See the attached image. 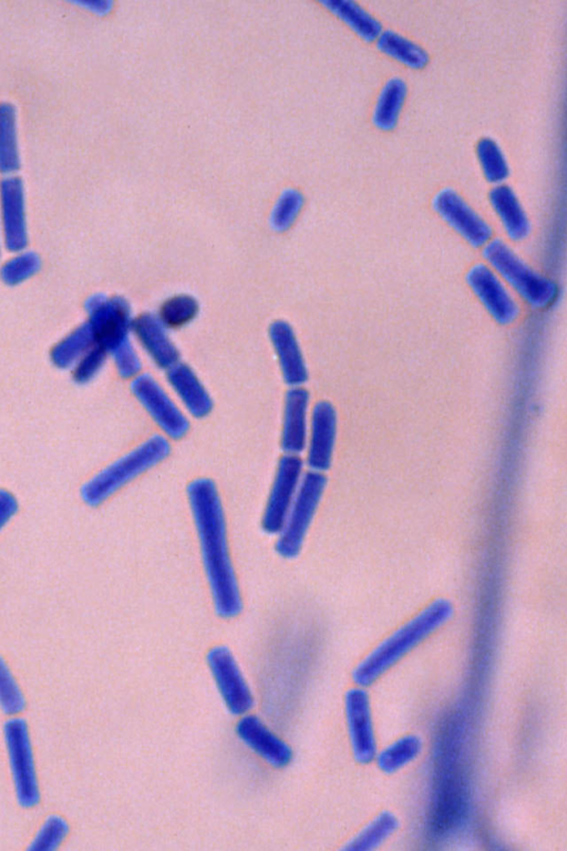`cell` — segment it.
<instances>
[{
  "label": "cell",
  "mask_w": 567,
  "mask_h": 851,
  "mask_svg": "<svg viewBox=\"0 0 567 851\" xmlns=\"http://www.w3.org/2000/svg\"><path fill=\"white\" fill-rule=\"evenodd\" d=\"M186 492L215 613L223 619L235 618L243 611V598L217 486L212 479L196 478Z\"/></svg>",
  "instance_id": "1"
},
{
  "label": "cell",
  "mask_w": 567,
  "mask_h": 851,
  "mask_svg": "<svg viewBox=\"0 0 567 851\" xmlns=\"http://www.w3.org/2000/svg\"><path fill=\"white\" fill-rule=\"evenodd\" d=\"M454 607L447 598H435L416 615L398 627L368 653L352 670L355 686L369 687L412 649L445 625Z\"/></svg>",
  "instance_id": "2"
},
{
  "label": "cell",
  "mask_w": 567,
  "mask_h": 851,
  "mask_svg": "<svg viewBox=\"0 0 567 851\" xmlns=\"http://www.w3.org/2000/svg\"><path fill=\"white\" fill-rule=\"evenodd\" d=\"M169 453L171 444L167 438L153 434L95 474L82 488L83 500L89 505H100L123 486L166 460Z\"/></svg>",
  "instance_id": "3"
},
{
  "label": "cell",
  "mask_w": 567,
  "mask_h": 851,
  "mask_svg": "<svg viewBox=\"0 0 567 851\" xmlns=\"http://www.w3.org/2000/svg\"><path fill=\"white\" fill-rule=\"evenodd\" d=\"M483 247L484 259L526 304L535 309H546L555 301L557 284L533 269L507 243L494 238Z\"/></svg>",
  "instance_id": "4"
},
{
  "label": "cell",
  "mask_w": 567,
  "mask_h": 851,
  "mask_svg": "<svg viewBox=\"0 0 567 851\" xmlns=\"http://www.w3.org/2000/svg\"><path fill=\"white\" fill-rule=\"evenodd\" d=\"M326 485L327 476L322 472L310 470L302 475L275 544L281 557L292 560L299 555Z\"/></svg>",
  "instance_id": "5"
},
{
  "label": "cell",
  "mask_w": 567,
  "mask_h": 851,
  "mask_svg": "<svg viewBox=\"0 0 567 851\" xmlns=\"http://www.w3.org/2000/svg\"><path fill=\"white\" fill-rule=\"evenodd\" d=\"M206 663L226 709L234 716L248 714L255 698L233 652L216 645L207 652Z\"/></svg>",
  "instance_id": "6"
},
{
  "label": "cell",
  "mask_w": 567,
  "mask_h": 851,
  "mask_svg": "<svg viewBox=\"0 0 567 851\" xmlns=\"http://www.w3.org/2000/svg\"><path fill=\"white\" fill-rule=\"evenodd\" d=\"M4 739L19 803L32 808L39 803L40 793L27 724L13 718L4 725Z\"/></svg>",
  "instance_id": "7"
},
{
  "label": "cell",
  "mask_w": 567,
  "mask_h": 851,
  "mask_svg": "<svg viewBox=\"0 0 567 851\" xmlns=\"http://www.w3.org/2000/svg\"><path fill=\"white\" fill-rule=\"evenodd\" d=\"M431 205L441 219L473 248L483 247L492 239V226L453 187L437 191Z\"/></svg>",
  "instance_id": "8"
},
{
  "label": "cell",
  "mask_w": 567,
  "mask_h": 851,
  "mask_svg": "<svg viewBox=\"0 0 567 851\" xmlns=\"http://www.w3.org/2000/svg\"><path fill=\"white\" fill-rule=\"evenodd\" d=\"M303 462L299 455L280 458L261 517L267 534H278L302 478Z\"/></svg>",
  "instance_id": "9"
},
{
  "label": "cell",
  "mask_w": 567,
  "mask_h": 851,
  "mask_svg": "<svg viewBox=\"0 0 567 851\" xmlns=\"http://www.w3.org/2000/svg\"><path fill=\"white\" fill-rule=\"evenodd\" d=\"M344 716L350 748L360 765L372 762L378 752L370 697L363 687H352L344 694Z\"/></svg>",
  "instance_id": "10"
},
{
  "label": "cell",
  "mask_w": 567,
  "mask_h": 851,
  "mask_svg": "<svg viewBox=\"0 0 567 851\" xmlns=\"http://www.w3.org/2000/svg\"><path fill=\"white\" fill-rule=\"evenodd\" d=\"M465 279L497 324L507 326L518 318L520 309L517 301L491 267L483 263L475 264L468 269Z\"/></svg>",
  "instance_id": "11"
},
{
  "label": "cell",
  "mask_w": 567,
  "mask_h": 851,
  "mask_svg": "<svg viewBox=\"0 0 567 851\" xmlns=\"http://www.w3.org/2000/svg\"><path fill=\"white\" fill-rule=\"evenodd\" d=\"M132 390L164 434L178 440L189 430V421L164 389L150 376L142 375Z\"/></svg>",
  "instance_id": "12"
},
{
  "label": "cell",
  "mask_w": 567,
  "mask_h": 851,
  "mask_svg": "<svg viewBox=\"0 0 567 851\" xmlns=\"http://www.w3.org/2000/svg\"><path fill=\"white\" fill-rule=\"evenodd\" d=\"M235 731L241 744L267 765L276 769H284L291 763L293 750L290 745L258 716L251 714L240 716Z\"/></svg>",
  "instance_id": "13"
},
{
  "label": "cell",
  "mask_w": 567,
  "mask_h": 851,
  "mask_svg": "<svg viewBox=\"0 0 567 851\" xmlns=\"http://www.w3.org/2000/svg\"><path fill=\"white\" fill-rule=\"evenodd\" d=\"M337 438V412L328 401L315 404L309 438L307 439V464L311 471L324 472L332 463Z\"/></svg>",
  "instance_id": "14"
},
{
  "label": "cell",
  "mask_w": 567,
  "mask_h": 851,
  "mask_svg": "<svg viewBox=\"0 0 567 851\" xmlns=\"http://www.w3.org/2000/svg\"><path fill=\"white\" fill-rule=\"evenodd\" d=\"M309 393L303 388H292L286 394L281 430V449L287 454L299 455L307 447Z\"/></svg>",
  "instance_id": "15"
},
{
  "label": "cell",
  "mask_w": 567,
  "mask_h": 851,
  "mask_svg": "<svg viewBox=\"0 0 567 851\" xmlns=\"http://www.w3.org/2000/svg\"><path fill=\"white\" fill-rule=\"evenodd\" d=\"M488 199L511 240L522 242L529 236L532 232L530 221L515 191L509 185H495L488 193Z\"/></svg>",
  "instance_id": "16"
},
{
  "label": "cell",
  "mask_w": 567,
  "mask_h": 851,
  "mask_svg": "<svg viewBox=\"0 0 567 851\" xmlns=\"http://www.w3.org/2000/svg\"><path fill=\"white\" fill-rule=\"evenodd\" d=\"M132 327L142 347L158 367L169 369L177 363L178 351L158 317L142 314L132 322Z\"/></svg>",
  "instance_id": "17"
},
{
  "label": "cell",
  "mask_w": 567,
  "mask_h": 851,
  "mask_svg": "<svg viewBox=\"0 0 567 851\" xmlns=\"http://www.w3.org/2000/svg\"><path fill=\"white\" fill-rule=\"evenodd\" d=\"M269 335L286 382L292 386L306 382V363L291 327L285 321H276Z\"/></svg>",
  "instance_id": "18"
},
{
  "label": "cell",
  "mask_w": 567,
  "mask_h": 851,
  "mask_svg": "<svg viewBox=\"0 0 567 851\" xmlns=\"http://www.w3.org/2000/svg\"><path fill=\"white\" fill-rule=\"evenodd\" d=\"M167 379L193 417L204 418L209 414L213 409L210 396L189 367L184 363H175L168 369Z\"/></svg>",
  "instance_id": "19"
},
{
  "label": "cell",
  "mask_w": 567,
  "mask_h": 851,
  "mask_svg": "<svg viewBox=\"0 0 567 851\" xmlns=\"http://www.w3.org/2000/svg\"><path fill=\"white\" fill-rule=\"evenodd\" d=\"M408 85L404 79L391 76L382 85L372 111V124L380 131H393L399 122L405 99Z\"/></svg>",
  "instance_id": "20"
},
{
  "label": "cell",
  "mask_w": 567,
  "mask_h": 851,
  "mask_svg": "<svg viewBox=\"0 0 567 851\" xmlns=\"http://www.w3.org/2000/svg\"><path fill=\"white\" fill-rule=\"evenodd\" d=\"M323 4L341 20L358 38L367 43L377 41L382 23L358 2L352 0H329Z\"/></svg>",
  "instance_id": "21"
},
{
  "label": "cell",
  "mask_w": 567,
  "mask_h": 851,
  "mask_svg": "<svg viewBox=\"0 0 567 851\" xmlns=\"http://www.w3.org/2000/svg\"><path fill=\"white\" fill-rule=\"evenodd\" d=\"M375 47L382 54L412 70H422L430 62L423 47L390 29L381 32Z\"/></svg>",
  "instance_id": "22"
},
{
  "label": "cell",
  "mask_w": 567,
  "mask_h": 851,
  "mask_svg": "<svg viewBox=\"0 0 567 851\" xmlns=\"http://www.w3.org/2000/svg\"><path fill=\"white\" fill-rule=\"evenodd\" d=\"M423 739L416 734H406L377 752V767L383 773H394L414 761L423 750Z\"/></svg>",
  "instance_id": "23"
},
{
  "label": "cell",
  "mask_w": 567,
  "mask_h": 851,
  "mask_svg": "<svg viewBox=\"0 0 567 851\" xmlns=\"http://www.w3.org/2000/svg\"><path fill=\"white\" fill-rule=\"evenodd\" d=\"M398 817L383 810L368 822L354 837H352L342 850L370 851L379 848L399 829Z\"/></svg>",
  "instance_id": "24"
},
{
  "label": "cell",
  "mask_w": 567,
  "mask_h": 851,
  "mask_svg": "<svg viewBox=\"0 0 567 851\" xmlns=\"http://www.w3.org/2000/svg\"><path fill=\"white\" fill-rule=\"evenodd\" d=\"M476 155L488 183L499 185L508 178L509 165L497 141L489 136L482 137L476 144Z\"/></svg>",
  "instance_id": "25"
},
{
  "label": "cell",
  "mask_w": 567,
  "mask_h": 851,
  "mask_svg": "<svg viewBox=\"0 0 567 851\" xmlns=\"http://www.w3.org/2000/svg\"><path fill=\"white\" fill-rule=\"evenodd\" d=\"M198 309V304L192 296L177 295L163 303L158 319L167 328H181L196 317Z\"/></svg>",
  "instance_id": "26"
},
{
  "label": "cell",
  "mask_w": 567,
  "mask_h": 851,
  "mask_svg": "<svg viewBox=\"0 0 567 851\" xmlns=\"http://www.w3.org/2000/svg\"><path fill=\"white\" fill-rule=\"evenodd\" d=\"M24 698L6 662L0 657V707L8 715L23 710Z\"/></svg>",
  "instance_id": "27"
},
{
  "label": "cell",
  "mask_w": 567,
  "mask_h": 851,
  "mask_svg": "<svg viewBox=\"0 0 567 851\" xmlns=\"http://www.w3.org/2000/svg\"><path fill=\"white\" fill-rule=\"evenodd\" d=\"M69 831L68 823L60 816H50L37 835L29 850H54L64 840Z\"/></svg>",
  "instance_id": "28"
},
{
  "label": "cell",
  "mask_w": 567,
  "mask_h": 851,
  "mask_svg": "<svg viewBox=\"0 0 567 851\" xmlns=\"http://www.w3.org/2000/svg\"><path fill=\"white\" fill-rule=\"evenodd\" d=\"M118 363L122 373L127 377L136 375L141 369L140 359L127 341L118 347Z\"/></svg>",
  "instance_id": "29"
},
{
  "label": "cell",
  "mask_w": 567,
  "mask_h": 851,
  "mask_svg": "<svg viewBox=\"0 0 567 851\" xmlns=\"http://www.w3.org/2000/svg\"><path fill=\"white\" fill-rule=\"evenodd\" d=\"M18 509L14 496L6 490L0 489V530L12 517Z\"/></svg>",
  "instance_id": "30"
}]
</instances>
